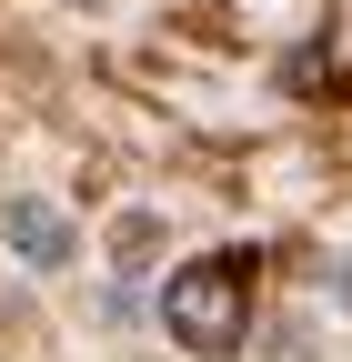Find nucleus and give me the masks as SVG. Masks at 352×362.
<instances>
[{
	"instance_id": "1",
	"label": "nucleus",
	"mask_w": 352,
	"mask_h": 362,
	"mask_svg": "<svg viewBox=\"0 0 352 362\" xmlns=\"http://www.w3.org/2000/svg\"><path fill=\"white\" fill-rule=\"evenodd\" d=\"M161 332L182 352H242L252 332V262L242 252H201L161 282Z\"/></svg>"
},
{
	"instance_id": "2",
	"label": "nucleus",
	"mask_w": 352,
	"mask_h": 362,
	"mask_svg": "<svg viewBox=\"0 0 352 362\" xmlns=\"http://www.w3.org/2000/svg\"><path fill=\"white\" fill-rule=\"evenodd\" d=\"M11 252L51 272V262H71V252H81V232H71V221H61L51 202H11Z\"/></svg>"
},
{
	"instance_id": "3",
	"label": "nucleus",
	"mask_w": 352,
	"mask_h": 362,
	"mask_svg": "<svg viewBox=\"0 0 352 362\" xmlns=\"http://www.w3.org/2000/svg\"><path fill=\"white\" fill-rule=\"evenodd\" d=\"M111 252L141 262V252H151V211H121V221H111Z\"/></svg>"
}]
</instances>
